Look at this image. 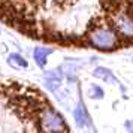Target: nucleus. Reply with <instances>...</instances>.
<instances>
[{
    "label": "nucleus",
    "mask_w": 133,
    "mask_h": 133,
    "mask_svg": "<svg viewBox=\"0 0 133 133\" xmlns=\"http://www.w3.org/2000/svg\"><path fill=\"white\" fill-rule=\"evenodd\" d=\"M88 43L97 49L109 51V49H114L118 45V37L115 35V31L111 30V29L97 27L88 33Z\"/></svg>",
    "instance_id": "nucleus-1"
},
{
    "label": "nucleus",
    "mask_w": 133,
    "mask_h": 133,
    "mask_svg": "<svg viewBox=\"0 0 133 133\" xmlns=\"http://www.w3.org/2000/svg\"><path fill=\"white\" fill-rule=\"evenodd\" d=\"M73 117H75V121H76V124L78 127H82L87 124V121H88V114H87V111H85L84 105L79 102L78 106L75 108V112H73Z\"/></svg>",
    "instance_id": "nucleus-2"
},
{
    "label": "nucleus",
    "mask_w": 133,
    "mask_h": 133,
    "mask_svg": "<svg viewBox=\"0 0 133 133\" xmlns=\"http://www.w3.org/2000/svg\"><path fill=\"white\" fill-rule=\"evenodd\" d=\"M51 54V49H43V48H36L35 49V60L41 67L46 64V57Z\"/></svg>",
    "instance_id": "nucleus-3"
},
{
    "label": "nucleus",
    "mask_w": 133,
    "mask_h": 133,
    "mask_svg": "<svg viewBox=\"0 0 133 133\" xmlns=\"http://www.w3.org/2000/svg\"><path fill=\"white\" fill-rule=\"evenodd\" d=\"M94 76L96 78H100L103 81H108V82H117V79L112 76V73L109 72L108 69H105V67H97L96 70H94Z\"/></svg>",
    "instance_id": "nucleus-4"
},
{
    "label": "nucleus",
    "mask_w": 133,
    "mask_h": 133,
    "mask_svg": "<svg viewBox=\"0 0 133 133\" xmlns=\"http://www.w3.org/2000/svg\"><path fill=\"white\" fill-rule=\"evenodd\" d=\"M9 63H11L12 66L18 64L19 67H27V61H25L21 55H18V54H12V55H11V57H9Z\"/></svg>",
    "instance_id": "nucleus-5"
},
{
    "label": "nucleus",
    "mask_w": 133,
    "mask_h": 133,
    "mask_svg": "<svg viewBox=\"0 0 133 133\" xmlns=\"http://www.w3.org/2000/svg\"><path fill=\"white\" fill-rule=\"evenodd\" d=\"M90 96L93 97V99H102L103 90L100 87H97V85H93V87H91V91H90Z\"/></svg>",
    "instance_id": "nucleus-6"
}]
</instances>
